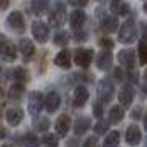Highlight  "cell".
<instances>
[{
  "mask_svg": "<svg viewBox=\"0 0 147 147\" xmlns=\"http://www.w3.org/2000/svg\"><path fill=\"white\" fill-rule=\"evenodd\" d=\"M23 94H25V88L23 84H12L10 89H8V99L10 101H20L23 98Z\"/></svg>",
  "mask_w": 147,
  "mask_h": 147,
  "instance_id": "24",
  "label": "cell"
},
{
  "mask_svg": "<svg viewBox=\"0 0 147 147\" xmlns=\"http://www.w3.org/2000/svg\"><path fill=\"white\" fill-rule=\"evenodd\" d=\"M7 27L12 30V32H15V33H25V20H23V17H22L20 12H12V13L7 17Z\"/></svg>",
  "mask_w": 147,
  "mask_h": 147,
  "instance_id": "4",
  "label": "cell"
},
{
  "mask_svg": "<svg viewBox=\"0 0 147 147\" xmlns=\"http://www.w3.org/2000/svg\"><path fill=\"white\" fill-rule=\"evenodd\" d=\"M94 51L89 50V48H78L74 51V63L78 65L80 68H88L93 61Z\"/></svg>",
  "mask_w": 147,
  "mask_h": 147,
  "instance_id": "6",
  "label": "cell"
},
{
  "mask_svg": "<svg viewBox=\"0 0 147 147\" xmlns=\"http://www.w3.org/2000/svg\"><path fill=\"white\" fill-rule=\"evenodd\" d=\"M69 129H71V117H69L68 114L60 116L58 121H56V124H55V131H56V134L61 136V137H65V136L69 132Z\"/></svg>",
  "mask_w": 147,
  "mask_h": 147,
  "instance_id": "13",
  "label": "cell"
},
{
  "mask_svg": "<svg viewBox=\"0 0 147 147\" xmlns=\"http://www.w3.org/2000/svg\"><path fill=\"white\" fill-rule=\"evenodd\" d=\"M65 18H66L65 5H63V3H58V5L50 12V15H48V23H50L51 27L58 28V27H61V25L65 23Z\"/></svg>",
  "mask_w": 147,
  "mask_h": 147,
  "instance_id": "5",
  "label": "cell"
},
{
  "mask_svg": "<svg viewBox=\"0 0 147 147\" xmlns=\"http://www.w3.org/2000/svg\"><path fill=\"white\" fill-rule=\"evenodd\" d=\"M60 104H61V99H60V94L56 91H50L45 98V109H47L50 114L56 113L60 109Z\"/></svg>",
  "mask_w": 147,
  "mask_h": 147,
  "instance_id": "10",
  "label": "cell"
},
{
  "mask_svg": "<svg viewBox=\"0 0 147 147\" xmlns=\"http://www.w3.org/2000/svg\"><path fill=\"white\" fill-rule=\"evenodd\" d=\"M101 114H102V106H101V101H99V102L94 104V116L96 117H101Z\"/></svg>",
  "mask_w": 147,
  "mask_h": 147,
  "instance_id": "39",
  "label": "cell"
},
{
  "mask_svg": "<svg viewBox=\"0 0 147 147\" xmlns=\"http://www.w3.org/2000/svg\"><path fill=\"white\" fill-rule=\"evenodd\" d=\"M144 13L147 15V2H146V3H144Z\"/></svg>",
  "mask_w": 147,
  "mask_h": 147,
  "instance_id": "44",
  "label": "cell"
},
{
  "mask_svg": "<svg viewBox=\"0 0 147 147\" xmlns=\"http://www.w3.org/2000/svg\"><path fill=\"white\" fill-rule=\"evenodd\" d=\"M2 147H12V146H2Z\"/></svg>",
  "mask_w": 147,
  "mask_h": 147,
  "instance_id": "46",
  "label": "cell"
},
{
  "mask_svg": "<svg viewBox=\"0 0 147 147\" xmlns=\"http://www.w3.org/2000/svg\"><path fill=\"white\" fill-rule=\"evenodd\" d=\"M84 40H86V33H83V32L76 33V41H84Z\"/></svg>",
  "mask_w": 147,
  "mask_h": 147,
  "instance_id": "41",
  "label": "cell"
},
{
  "mask_svg": "<svg viewBox=\"0 0 147 147\" xmlns=\"http://www.w3.org/2000/svg\"><path fill=\"white\" fill-rule=\"evenodd\" d=\"M144 129L147 131V113L144 114Z\"/></svg>",
  "mask_w": 147,
  "mask_h": 147,
  "instance_id": "43",
  "label": "cell"
},
{
  "mask_svg": "<svg viewBox=\"0 0 147 147\" xmlns=\"http://www.w3.org/2000/svg\"><path fill=\"white\" fill-rule=\"evenodd\" d=\"M146 147H147V139H146Z\"/></svg>",
  "mask_w": 147,
  "mask_h": 147,
  "instance_id": "47",
  "label": "cell"
},
{
  "mask_svg": "<svg viewBox=\"0 0 147 147\" xmlns=\"http://www.w3.org/2000/svg\"><path fill=\"white\" fill-rule=\"evenodd\" d=\"M33 127L38 132H45L50 127V121L47 117H36V119H33Z\"/></svg>",
  "mask_w": 147,
  "mask_h": 147,
  "instance_id": "28",
  "label": "cell"
},
{
  "mask_svg": "<svg viewBox=\"0 0 147 147\" xmlns=\"http://www.w3.org/2000/svg\"><path fill=\"white\" fill-rule=\"evenodd\" d=\"M96 66L102 69V71H107L109 68L113 66V53H111V50H102L99 55H98V58H96Z\"/></svg>",
  "mask_w": 147,
  "mask_h": 147,
  "instance_id": "12",
  "label": "cell"
},
{
  "mask_svg": "<svg viewBox=\"0 0 147 147\" xmlns=\"http://www.w3.org/2000/svg\"><path fill=\"white\" fill-rule=\"evenodd\" d=\"M23 146L25 147H40V142H38V137L35 134L28 132L25 137H23Z\"/></svg>",
  "mask_w": 147,
  "mask_h": 147,
  "instance_id": "31",
  "label": "cell"
},
{
  "mask_svg": "<svg viewBox=\"0 0 147 147\" xmlns=\"http://www.w3.org/2000/svg\"><path fill=\"white\" fill-rule=\"evenodd\" d=\"M32 35H33V38L38 43H47L48 38H50V28H48V25L45 23V22H40L36 20L32 23Z\"/></svg>",
  "mask_w": 147,
  "mask_h": 147,
  "instance_id": "3",
  "label": "cell"
},
{
  "mask_svg": "<svg viewBox=\"0 0 147 147\" xmlns=\"http://www.w3.org/2000/svg\"><path fill=\"white\" fill-rule=\"evenodd\" d=\"M5 119H7V122L12 127H17L22 122V119H23V111L20 107H8L5 111Z\"/></svg>",
  "mask_w": 147,
  "mask_h": 147,
  "instance_id": "14",
  "label": "cell"
},
{
  "mask_svg": "<svg viewBox=\"0 0 147 147\" xmlns=\"http://www.w3.org/2000/svg\"><path fill=\"white\" fill-rule=\"evenodd\" d=\"M117 61L122 68L126 69H134L136 66V53L132 50H121L117 53Z\"/></svg>",
  "mask_w": 147,
  "mask_h": 147,
  "instance_id": "8",
  "label": "cell"
},
{
  "mask_svg": "<svg viewBox=\"0 0 147 147\" xmlns=\"http://www.w3.org/2000/svg\"><path fill=\"white\" fill-rule=\"evenodd\" d=\"M10 3V0H0V10H5Z\"/></svg>",
  "mask_w": 147,
  "mask_h": 147,
  "instance_id": "42",
  "label": "cell"
},
{
  "mask_svg": "<svg viewBox=\"0 0 147 147\" xmlns=\"http://www.w3.org/2000/svg\"><path fill=\"white\" fill-rule=\"evenodd\" d=\"M53 41H55V45H60V47H65L68 41H69V33L68 32H58V33L55 35V38H53Z\"/></svg>",
  "mask_w": 147,
  "mask_h": 147,
  "instance_id": "30",
  "label": "cell"
},
{
  "mask_svg": "<svg viewBox=\"0 0 147 147\" xmlns=\"http://www.w3.org/2000/svg\"><path fill=\"white\" fill-rule=\"evenodd\" d=\"M73 7H76V8H81V7H84L88 3V0H68Z\"/></svg>",
  "mask_w": 147,
  "mask_h": 147,
  "instance_id": "36",
  "label": "cell"
},
{
  "mask_svg": "<svg viewBox=\"0 0 147 147\" xmlns=\"http://www.w3.org/2000/svg\"><path fill=\"white\" fill-rule=\"evenodd\" d=\"M8 78L10 80L15 81V84H23V83H27L28 80V73L25 68L22 66H15L13 69H10L8 71Z\"/></svg>",
  "mask_w": 147,
  "mask_h": 147,
  "instance_id": "18",
  "label": "cell"
},
{
  "mask_svg": "<svg viewBox=\"0 0 147 147\" xmlns=\"http://www.w3.org/2000/svg\"><path fill=\"white\" fill-rule=\"evenodd\" d=\"M99 45H101V48H102V50H111L114 43L109 40V38H101V40H99Z\"/></svg>",
  "mask_w": 147,
  "mask_h": 147,
  "instance_id": "35",
  "label": "cell"
},
{
  "mask_svg": "<svg viewBox=\"0 0 147 147\" xmlns=\"http://www.w3.org/2000/svg\"><path fill=\"white\" fill-rule=\"evenodd\" d=\"M111 12L114 17H121V15H127L129 13V5L124 0H113L111 2Z\"/></svg>",
  "mask_w": 147,
  "mask_h": 147,
  "instance_id": "21",
  "label": "cell"
},
{
  "mask_svg": "<svg viewBox=\"0 0 147 147\" xmlns=\"http://www.w3.org/2000/svg\"><path fill=\"white\" fill-rule=\"evenodd\" d=\"M137 55H139V63L140 65H147V43H144L142 40L139 41Z\"/></svg>",
  "mask_w": 147,
  "mask_h": 147,
  "instance_id": "29",
  "label": "cell"
},
{
  "mask_svg": "<svg viewBox=\"0 0 147 147\" xmlns=\"http://www.w3.org/2000/svg\"><path fill=\"white\" fill-rule=\"evenodd\" d=\"M91 127V119L83 116V117H78L76 122H74V134L76 136H83L84 132H88V129Z\"/></svg>",
  "mask_w": 147,
  "mask_h": 147,
  "instance_id": "22",
  "label": "cell"
},
{
  "mask_svg": "<svg viewBox=\"0 0 147 147\" xmlns=\"http://www.w3.org/2000/svg\"><path fill=\"white\" fill-rule=\"evenodd\" d=\"M32 10L35 15H45L48 10V0H33L32 2Z\"/></svg>",
  "mask_w": 147,
  "mask_h": 147,
  "instance_id": "26",
  "label": "cell"
},
{
  "mask_svg": "<svg viewBox=\"0 0 147 147\" xmlns=\"http://www.w3.org/2000/svg\"><path fill=\"white\" fill-rule=\"evenodd\" d=\"M134 96H136V91H134V88L131 84H127V86H122L121 88L119 94H117V98H119V102L122 107H131L134 101Z\"/></svg>",
  "mask_w": 147,
  "mask_h": 147,
  "instance_id": "9",
  "label": "cell"
},
{
  "mask_svg": "<svg viewBox=\"0 0 147 147\" xmlns=\"http://www.w3.org/2000/svg\"><path fill=\"white\" fill-rule=\"evenodd\" d=\"M83 147H99V142H98L96 137H88V139L84 140Z\"/></svg>",
  "mask_w": 147,
  "mask_h": 147,
  "instance_id": "34",
  "label": "cell"
},
{
  "mask_svg": "<svg viewBox=\"0 0 147 147\" xmlns=\"http://www.w3.org/2000/svg\"><path fill=\"white\" fill-rule=\"evenodd\" d=\"M109 124H111L109 121H107V122H106V121H99V122L94 126V132L99 134V136H102L104 132H107V131H109Z\"/></svg>",
  "mask_w": 147,
  "mask_h": 147,
  "instance_id": "33",
  "label": "cell"
},
{
  "mask_svg": "<svg viewBox=\"0 0 147 147\" xmlns=\"http://www.w3.org/2000/svg\"><path fill=\"white\" fill-rule=\"evenodd\" d=\"M140 129L136 124H131V126L127 127L126 131V142L129 144V146H137L140 142Z\"/></svg>",
  "mask_w": 147,
  "mask_h": 147,
  "instance_id": "19",
  "label": "cell"
},
{
  "mask_svg": "<svg viewBox=\"0 0 147 147\" xmlns=\"http://www.w3.org/2000/svg\"><path fill=\"white\" fill-rule=\"evenodd\" d=\"M117 25H119V22H117V17H104L102 20H101V30L104 32V33H114L116 30H117Z\"/></svg>",
  "mask_w": 147,
  "mask_h": 147,
  "instance_id": "20",
  "label": "cell"
},
{
  "mask_svg": "<svg viewBox=\"0 0 147 147\" xmlns=\"http://www.w3.org/2000/svg\"><path fill=\"white\" fill-rule=\"evenodd\" d=\"M121 142V134L117 131H113V132L107 134V137L104 139V144L102 147H117Z\"/></svg>",
  "mask_w": 147,
  "mask_h": 147,
  "instance_id": "27",
  "label": "cell"
},
{
  "mask_svg": "<svg viewBox=\"0 0 147 147\" xmlns=\"http://www.w3.org/2000/svg\"><path fill=\"white\" fill-rule=\"evenodd\" d=\"M144 80H146V83H147V69H146V73H144Z\"/></svg>",
  "mask_w": 147,
  "mask_h": 147,
  "instance_id": "45",
  "label": "cell"
},
{
  "mask_svg": "<svg viewBox=\"0 0 147 147\" xmlns=\"http://www.w3.org/2000/svg\"><path fill=\"white\" fill-rule=\"evenodd\" d=\"M98 94L101 102H109L114 96V86L109 80H101L98 84Z\"/></svg>",
  "mask_w": 147,
  "mask_h": 147,
  "instance_id": "7",
  "label": "cell"
},
{
  "mask_svg": "<svg viewBox=\"0 0 147 147\" xmlns=\"http://www.w3.org/2000/svg\"><path fill=\"white\" fill-rule=\"evenodd\" d=\"M137 36V28H136V22L134 20H126L119 28V33H117V41L124 43V45H129L132 43Z\"/></svg>",
  "mask_w": 147,
  "mask_h": 147,
  "instance_id": "1",
  "label": "cell"
},
{
  "mask_svg": "<svg viewBox=\"0 0 147 147\" xmlns=\"http://www.w3.org/2000/svg\"><path fill=\"white\" fill-rule=\"evenodd\" d=\"M122 119H124V109L121 106L111 107V111H109V122H111V124H117V122H121Z\"/></svg>",
  "mask_w": 147,
  "mask_h": 147,
  "instance_id": "25",
  "label": "cell"
},
{
  "mask_svg": "<svg viewBox=\"0 0 147 147\" xmlns=\"http://www.w3.org/2000/svg\"><path fill=\"white\" fill-rule=\"evenodd\" d=\"M45 107V98L40 91H32L28 96V113L32 116H38Z\"/></svg>",
  "mask_w": 147,
  "mask_h": 147,
  "instance_id": "2",
  "label": "cell"
},
{
  "mask_svg": "<svg viewBox=\"0 0 147 147\" xmlns=\"http://www.w3.org/2000/svg\"><path fill=\"white\" fill-rule=\"evenodd\" d=\"M55 65L63 68V69H69L71 68V51L69 50H61L60 53L55 56Z\"/></svg>",
  "mask_w": 147,
  "mask_h": 147,
  "instance_id": "17",
  "label": "cell"
},
{
  "mask_svg": "<svg viewBox=\"0 0 147 147\" xmlns=\"http://www.w3.org/2000/svg\"><path fill=\"white\" fill-rule=\"evenodd\" d=\"M88 98H89V93L84 86H76L73 91V106L74 107H83L86 104Z\"/></svg>",
  "mask_w": 147,
  "mask_h": 147,
  "instance_id": "15",
  "label": "cell"
},
{
  "mask_svg": "<svg viewBox=\"0 0 147 147\" xmlns=\"http://www.w3.org/2000/svg\"><path fill=\"white\" fill-rule=\"evenodd\" d=\"M18 50H20L22 56H23V61H30L32 60V56L35 55V45L32 40H28V38H22L18 41Z\"/></svg>",
  "mask_w": 147,
  "mask_h": 147,
  "instance_id": "11",
  "label": "cell"
},
{
  "mask_svg": "<svg viewBox=\"0 0 147 147\" xmlns=\"http://www.w3.org/2000/svg\"><path fill=\"white\" fill-rule=\"evenodd\" d=\"M140 35H142V41L147 43V23H140Z\"/></svg>",
  "mask_w": 147,
  "mask_h": 147,
  "instance_id": "37",
  "label": "cell"
},
{
  "mask_svg": "<svg viewBox=\"0 0 147 147\" xmlns=\"http://www.w3.org/2000/svg\"><path fill=\"white\" fill-rule=\"evenodd\" d=\"M84 23H86V13L81 8H76L73 13L69 15V25H71V28L80 32Z\"/></svg>",
  "mask_w": 147,
  "mask_h": 147,
  "instance_id": "16",
  "label": "cell"
},
{
  "mask_svg": "<svg viewBox=\"0 0 147 147\" xmlns=\"http://www.w3.org/2000/svg\"><path fill=\"white\" fill-rule=\"evenodd\" d=\"M7 43H8L7 36H5L3 33H0V55H2V51H3V48L7 47Z\"/></svg>",
  "mask_w": 147,
  "mask_h": 147,
  "instance_id": "38",
  "label": "cell"
},
{
  "mask_svg": "<svg viewBox=\"0 0 147 147\" xmlns=\"http://www.w3.org/2000/svg\"><path fill=\"white\" fill-rule=\"evenodd\" d=\"M43 146L45 147H58V136H55V134H45Z\"/></svg>",
  "mask_w": 147,
  "mask_h": 147,
  "instance_id": "32",
  "label": "cell"
},
{
  "mask_svg": "<svg viewBox=\"0 0 147 147\" xmlns=\"http://www.w3.org/2000/svg\"><path fill=\"white\" fill-rule=\"evenodd\" d=\"M114 78H116L117 81H122V78H124L122 71H121V69H114Z\"/></svg>",
  "mask_w": 147,
  "mask_h": 147,
  "instance_id": "40",
  "label": "cell"
},
{
  "mask_svg": "<svg viewBox=\"0 0 147 147\" xmlns=\"http://www.w3.org/2000/svg\"><path fill=\"white\" fill-rule=\"evenodd\" d=\"M2 60L3 61H8V63H12V61L17 60V48H15V45L12 43V41H8L7 47L3 48V51H2Z\"/></svg>",
  "mask_w": 147,
  "mask_h": 147,
  "instance_id": "23",
  "label": "cell"
}]
</instances>
